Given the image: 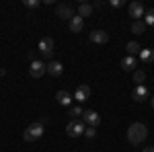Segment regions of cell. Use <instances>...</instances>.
<instances>
[{"mask_svg": "<svg viewBox=\"0 0 154 152\" xmlns=\"http://www.w3.org/2000/svg\"><path fill=\"white\" fill-rule=\"evenodd\" d=\"M148 138V128L144 126V123H131L130 129H128V140L134 144V146H138V144H142L144 140Z\"/></svg>", "mask_w": 154, "mask_h": 152, "instance_id": "obj_1", "label": "cell"}, {"mask_svg": "<svg viewBox=\"0 0 154 152\" xmlns=\"http://www.w3.org/2000/svg\"><path fill=\"white\" fill-rule=\"evenodd\" d=\"M43 123L41 121H33L31 126H27V129L23 132V140L25 142H35V140H39L41 136H43Z\"/></svg>", "mask_w": 154, "mask_h": 152, "instance_id": "obj_2", "label": "cell"}, {"mask_svg": "<svg viewBox=\"0 0 154 152\" xmlns=\"http://www.w3.org/2000/svg\"><path fill=\"white\" fill-rule=\"evenodd\" d=\"M84 129H86L84 121H80V119H72L70 123L66 126V134H68L70 138H78V136H84Z\"/></svg>", "mask_w": 154, "mask_h": 152, "instance_id": "obj_3", "label": "cell"}, {"mask_svg": "<svg viewBox=\"0 0 154 152\" xmlns=\"http://www.w3.org/2000/svg\"><path fill=\"white\" fill-rule=\"evenodd\" d=\"M37 49H39V54H41L43 58L49 60L51 56H54V39H51V37H41Z\"/></svg>", "mask_w": 154, "mask_h": 152, "instance_id": "obj_4", "label": "cell"}, {"mask_svg": "<svg viewBox=\"0 0 154 152\" xmlns=\"http://www.w3.org/2000/svg\"><path fill=\"white\" fill-rule=\"evenodd\" d=\"M82 121H84V126L97 128V126L101 123V115H99L97 111H93V109H86V111L82 113Z\"/></svg>", "mask_w": 154, "mask_h": 152, "instance_id": "obj_5", "label": "cell"}, {"mask_svg": "<svg viewBox=\"0 0 154 152\" xmlns=\"http://www.w3.org/2000/svg\"><path fill=\"white\" fill-rule=\"evenodd\" d=\"M128 11H130L131 21H142V19H144V12H146V8H144L142 2H131Z\"/></svg>", "mask_w": 154, "mask_h": 152, "instance_id": "obj_6", "label": "cell"}, {"mask_svg": "<svg viewBox=\"0 0 154 152\" xmlns=\"http://www.w3.org/2000/svg\"><path fill=\"white\" fill-rule=\"evenodd\" d=\"M29 74H31L33 78H41V76L45 74V64H43L41 60H33L31 66H29Z\"/></svg>", "mask_w": 154, "mask_h": 152, "instance_id": "obj_7", "label": "cell"}, {"mask_svg": "<svg viewBox=\"0 0 154 152\" xmlns=\"http://www.w3.org/2000/svg\"><path fill=\"white\" fill-rule=\"evenodd\" d=\"M131 99H134L136 103H144V101L148 99V88H146L144 84H136L134 91H131Z\"/></svg>", "mask_w": 154, "mask_h": 152, "instance_id": "obj_8", "label": "cell"}, {"mask_svg": "<svg viewBox=\"0 0 154 152\" xmlns=\"http://www.w3.org/2000/svg\"><path fill=\"white\" fill-rule=\"evenodd\" d=\"M88 99H91V86H88V84H80V86L76 88V93H74V101L84 103V101H88Z\"/></svg>", "mask_w": 154, "mask_h": 152, "instance_id": "obj_9", "label": "cell"}, {"mask_svg": "<svg viewBox=\"0 0 154 152\" xmlns=\"http://www.w3.org/2000/svg\"><path fill=\"white\" fill-rule=\"evenodd\" d=\"M45 72H49V76H62V72H64V66H62V62H56V60H49V64H45Z\"/></svg>", "mask_w": 154, "mask_h": 152, "instance_id": "obj_10", "label": "cell"}, {"mask_svg": "<svg viewBox=\"0 0 154 152\" xmlns=\"http://www.w3.org/2000/svg\"><path fill=\"white\" fill-rule=\"evenodd\" d=\"M56 14H58L60 19H64V21H70L72 17H74V8H72L70 4H58Z\"/></svg>", "mask_w": 154, "mask_h": 152, "instance_id": "obj_11", "label": "cell"}, {"mask_svg": "<svg viewBox=\"0 0 154 152\" xmlns=\"http://www.w3.org/2000/svg\"><path fill=\"white\" fill-rule=\"evenodd\" d=\"M88 39L93 41V43H99V45H105L107 41H109V33H105V31H101V29H95L91 35H88Z\"/></svg>", "mask_w": 154, "mask_h": 152, "instance_id": "obj_12", "label": "cell"}, {"mask_svg": "<svg viewBox=\"0 0 154 152\" xmlns=\"http://www.w3.org/2000/svg\"><path fill=\"white\" fill-rule=\"evenodd\" d=\"M56 101H58L62 107H70L72 101H74V97H72L68 91H58V93H56Z\"/></svg>", "mask_w": 154, "mask_h": 152, "instance_id": "obj_13", "label": "cell"}, {"mask_svg": "<svg viewBox=\"0 0 154 152\" xmlns=\"http://www.w3.org/2000/svg\"><path fill=\"white\" fill-rule=\"evenodd\" d=\"M68 27H70L72 33H82V27H84V19L82 17H72L70 21H68Z\"/></svg>", "mask_w": 154, "mask_h": 152, "instance_id": "obj_14", "label": "cell"}, {"mask_svg": "<svg viewBox=\"0 0 154 152\" xmlns=\"http://www.w3.org/2000/svg\"><path fill=\"white\" fill-rule=\"evenodd\" d=\"M136 66H138V60H136V56H125V58L121 60V70L134 72V70H136Z\"/></svg>", "mask_w": 154, "mask_h": 152, "instance_id": "obj_15", "label": "cell"}, {"mask_svg": "<svg viewBox=\"0 0 154 152\" xmlns=\"http://www.w3.org/2000/svg\"><path fill=\"white\" fill-rule=\"evenodd\" d=\"M138 56H140V62H142V64H150V62H154V49L146 47V49H142Z\"/></svg>", "mask_w": 154, "mask_h": 152, "instance_id": "obj_16", "label": "cell"}, {"mask_svg": "<svg viewBox=\"0 0 154 152\" xmlns=\"http://www.w3.org/2000/svg\"><path fill=\"white\" fill-rule=\"evenodd\" d=\"M125 49H128V56H138V54L142 51V47H140L138 41H130V43L125 45Z\"/></svg>", "mask_w": 154, "mask_h": 152, "instance_id": "obj_17", "label": "cell"}, {"mask_svg": "<svg viewBox=\"0 0 154 152\" xmlns=\"http://www.w3.org/2000/svg\"><path fill=\"white\" fill-rule=\"evenodd\" d=\"M144 25H146V29L148 27H154V8H148V11L144 12Z\"/></svg>", "mask_w": 154, "mask_h": 152, "instance_id": "obj_18", "label": "cell"}, {"mask_svg": "<svg viewBox=\"0 0 154 152\" xmlns=\"http://www.w3.org/2000/svg\"><path fill=\"white\" fill-rule=\"evenodd\" d=\"M91 14H93V6H91V4H86V2H82V4H80V6H78V17H91Z\"/></svg>", "mask_w": 154, "mask_h": 152, "instance_id": "obj_19", "label": "cell"}, {"mask_svg": "<svg viewBox=\"0 0 154 152\" xmlns=\"http://www.w3.org/2000/svg\"><path fill=\"white\" fill-rule=\"evenodd\" d=\"M144 31H146V25H144V21H134V23H131V33L142 35Z\"/></svg>", "mask_w": 154, "mask_h": 152, "instance_id": "obj_20", "label": "cell"}, {"mask_svg": "<svg viewBox=\"0 0 154 152\" xmlns=\"http://www.w3.org/2000/svg\"><path fill=\"white\" fill-rule=\"evenodd\" d=\"M131 78H134L136 84H142V82L146 80V72H144V70H134V72H131Z\"/></svg>", "mask_w": 154, "mask_h": 152, "instance_id": "obj_21", "label": "cell"}, {"mask_svg": "<svg viewBox=\"0 0 154 152\" xmlns=\"http://www.w3.org/2000/svg\"><path fill=\"white\" fill-rule=\"evenodd\" d=\"M82 107L80 105H76V107H70V115H72V119H78V117H82Z\"/></svg>", "mask_w": 154, "mask_h": 152, "instance_id": "obj_22", "label": "cell"}, {"mask_svg": "<svg viewBox=\"0 0 154 152\" xmlns=\"http://www.w3.org/2000/svg\"><path fill=\"white\" fill-rule=\"evenodd\" d=\"M84 136L93 140V138L97 136V128H91V126H86V129H84Z\"/></svg>", "mask_w": 154, "mask_h": 152, "instance_id": "obj_23", "label": "cell"}, {"mask_svg": "<svg viewBox=\"0 0 154 152\" xmlns=\"http://www.w3.org/2000/svg\"><path fill=\"white\" fill-rule=\"evenodd\" d=\"M39 4H41L39 0H25V6H27V8H37Z\"/></svg>", "mask_w": 154, "mask_h": 152, "instance_id": "obj_24", "label": "cell"}, {"mask_svg": "<svg viewBox=\"0 0 154 152\" xmlns=\"http://www.w3.org/2000/svg\"><path fill=\"white\" fill-rule=\"evenodd\" d=\"M123 4H125L123 0H111V2H109V6H113V8H121Z\"/></svg>", "mask_w": 154, "mask_h": 152, "instance_id": "obj_25", "label": "cell"}, {"mask_svg": "<svg viewBox=\"0 0 154 152\" xmlns=\"http://www.w3.org/2000/svg\"><path fill=\"white\" fill-rule=\"evenodd\" d=\"M91 6H93V8H101V6H103V2H101V0H97V2H93Z\"/></svg>", "mask_w": 154, "mask_h": 152, "instance_id": "obj_26", "label": "cell"}, {"mask_svg": "<svg viewBox=\"0 0 154 152\" xmlns=\"http://www.w3.org/2000/svg\"><path fill=\"white\" fill-rule=\"evenodd\" d=\"M142 152H154V146H148V148H144Z\"/></svg>", "mask_w": 154, "mask_h": 152, "instance_id": "obj_27", "label": "cell"}, {"mask_svg": "<svg viewBox=\"0 0 154 152\" xmlns=\"http://www.w3.org/2000/svg\"><path fill=\"white\" fill-rule=\"evenodd\" d=\"M4 74H6V70H4V68H0V76H4Z\"/></svg>", "mask_w": 154, "mask_h": 152, "instance_id": "obj_28", "label": "cell"}, {"mask_svg": "<svg viewBox=\"0 0 154 152\" xmlns=\"http://www.w3.org/2000/svg\"><path fill=\"white\" fill-rule=\"evenodd\" d=\"M150 103H152V109H154V97H152V99H150Z\"/></svg>", "mask_w": 154, "mask_h": 152, "instance_id": "obj_29", "label": "cell"}]
</instances>
